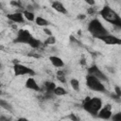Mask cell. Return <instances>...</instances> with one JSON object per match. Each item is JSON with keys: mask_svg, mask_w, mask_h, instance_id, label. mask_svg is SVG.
<instances>
[{"mask_svg": "<svg viewBox=\"0 0 121 121\" xmlns=\"http://www.w3.org/2000/svg\"><path fill=\"white\" fill-rule=\"evenodd\" d=\"M112 116V106L111 104H107L106 106H104L103 108H101V110L98 112L97 116L100 119H104V120H108Z\"/></svg>", "mask_w": 121, "mask_h": 121, "instance_id": "ba28073f", "label": "cell"}, {"mask_svg": "<svg viewBox=\"0 0 121 121\" xmlns=\"http://www.w3.org/2000/svg\"><path fill=\"white\" fill-rule=\"evenodd\" d=\"M114 93H115L119 97H121V88H120L119 86H115V87H114Z\"/></svg>", "mask_w": 121, "mask_h": 121, "instance_id": "484cf974", "label": "cell"}, {"mask_svg": "<svg viewBox=\"0 0 121 121\" xmlns=\"http://www.w3.org/2000/svg\"><path fill=\"white\" fill-rule=\"evenodd\" d=\"M86 18V16L84 15V14H79V15H78V19H79V20H83V19H85Z\"/></svg>", "mask_w": 121, "mask_h": 121, "instance_id": "d6a6232c", "label": "cell"}, {"mask_svg": "<svg viewBox=\"0 0 121 121\" xmlns=\"http://www.w3.org/2000/svg\"><path fill=\"white\" fill-rule=\"evenodd\" d=\"M87 28H88V31L91 33V35L98 40L109 34L108 30L103 26L101 22L96 18H95L89 22Z\"/></svg>", "mask_w": 121, "mask_h": 121, "instance_id": "3957f363", "label": "cell"}, {"mask_svg": "<svg viewBox=\"0 0 121 121\" xmlns=\"http://www.w3.org/2000/svg\"><path fill=\"white\" fill-rule=\"evenodd\" d=\"M35 23H36V25H38V26H47L50 25V23H49L46 19H44V18H43V17H41V16L36 17Z\"/></svg>", "mask_w": 121, "mask_h": 121, "instance_id": "9a60e30c", "label": "cell"}, {"mask_svg": "<svg viewBox=\"0 0 121 121\" xmlns=\"http://www.w3.org/2000/svg\"><path fill=\"white\" fill-rule=\"evenodd\" d=\"M29 46H30V47H32V48H34V49H39V48H41L42 46H44V45H43V43L40 40H38V39L34 38V39L30 42Z\"/></svg>", "mask_w": 121, "mask_h": 121, "instance_id": "2e32d148", "label": "cell"}, {"mask_svg": "<svg viewBox=\"0 0 121 121\" xmlns=\"http://www.w3.org/2000/svg\"><path fill=\"white\" fill-rule=\"evenodd\" d=\"M110 95H111V97H112V99H114L115 101H117V102H120V100H121V97H119V96H118V95H117L115 93H112Z\"/></svg>", "mask_w": 121, "mask_h": 121, "instance_id": "d4e9b609", "label": "cell"}, {"mask_svg": "<svg viewBox=\"0 0 121 121\" xmlns=\"http://www.w3.org/2000/svg\"><path fill=\"white\" fill-rule=\"evenodd\" d=\"M0 105H1L2 108L6 109V110H8V111H11V110H12V107L10 106V104H9L8 102H6L4 99H1V100H0Z\"/></svg>", "mask_w": 121, "mask_h": 121, "instance_id": "ffe728a7", "label": "cell"}, {"mask_svg": "<svg viewBox=\"0 0 121 121\" xmlns=\"http://www.w3.org/2000/svg\"><path fill=\"white\" fill-rule=\"evenodd\" d=\"M0 121H11V120H10V118H8V117H6V116H4V115H1Z\"/></svg>", "mask_w": 121, "mask_h": 121, "instance_id": "4dcf8cb0", "label": "cell"}, {"mask_svg": "<svg viewBox=\"0 0 121 121\" xmlns=\"http://www.w3.org/2000/svg\"><path fill=\"white\" fill-rule=\"evenodd\" d=\"M43 32H44L46 35H48L49 37L52 36V32H51V30H50L49 28H47V27H44V28H43Z\"/></svg>", "mask_w": 121, "mask_h": 121, "instance_id": "83f0119b", "label": "cell"}, {"mask_svg": "<svg viewBox=\"0 0 121 121\" xmlns=\"http://www.w3.org/2000/svg\"><path fill=\"white\" fill-rule=\"evenodd\" d=\"M34 39V37L31 35V33L27 30V29H19L17 32V36L14 39V43H26L28 44L30 43V42Z\"/></svg>", "mask_w": 121, "mask_h": 121, "instance_id": "5b68a950", "label": "cell"}, {"mask_svg": "<svg viewBox=\"0 0 121 121\" xmlns=\"http://www.w3.org/2000/svg\"><path fill=\"white\" fill-rule=\"evenodd\" d=\"M51 6H52V8H53L56 11L61 13V14H66V13H67L66 8L63 6L62 3H60V2H59V1H54V2H52Z\"/></svg>", "mask_w": 121, "mask_h": 121, "instance_id": "7c38bea8", "label": "cell"}, {"mask_svg": "<svg viewBox=\"0 0 121 121\" xmlns=\"http://www.w3.org/2000/svg\"><path fill=\"white\" fill-rule=\"evenodd\" d=\"M69 119H70L71 121H80L79 117H78L76 113H73V112L69 114Z\"/></svg>", "mask_w": 121, "mask_h": 121, "instance_id": "cb8c5ba5", "label": "cell"}, {"mask_svg": "<svg viewBox=\"0 0 121 121\" xmlns=\"http://www.w3.org/2000/svg\"><path fill=\"white\" fill-rule=\"evenodd\" d=\"M67 94V91L63 88V87H60V86H58L56 87L55 91H54V95H57V96H61V95H65Z\"/></svg>", "mask_w": 121, "mask_h": 121, "instance_id": "ac0fdd59", "label": "cell"}, {"mask_svg": "<svg viewBox=\"0 0 121 121\" xmlns=\"http://www.w3.org/2000/svg\"><path fill=\"white\" fill-rule=\"evenodd\" d=\"M86 3H87V4H89L90 6H94V5L95 4V1H93V0H86Z\"/></svg>", "mask_w": 121, "mask_h": 121, "instance_id": "1f68e13d", "label": "cell"}, {"mask_svg": "<svg viewBox=\"0 0 121 121\" xmlns=\"http://www.w3.org/2000/svg\"><path fill=\"white\" fill-rule=\"evenodd\" d=\"M26 87L29 90H33L35 92H42V88L38 85L36 80L33 78H28L26 81Z\"/></svg>", "mask_w": 121, "mask_h": 121, "instance_id": "8fae6325", "label": "cell"}, {"mask_svg": "<svg viewBox=\"0 0 121 121\" xmlns=\"http://www.w3.org/2000/svg\"><path fill=\"white\" fill-rule=\"evenodd\" d=\"M57 78L60 81V82H62V83H65L66 82V79H65V77H60V76H57Z\"/></svg>", "mask_w": 121, "mask_h": 121, "instance_id": "f546056e", "label": "cell"}, {"mask_svg": "<svg viewBox=\"0 0 121 121\" xmlns=\"http://www.w3.org/2000/svg\"><path fill=\"white\" fill-rule=\"evenodd\" d=\"M17 121H29V120L26 119V118H25V117H20V118L17 119Z\"/></svg>", "mask_w": 121, "mask_h": 121, "instance_id": "e575fe53", "label": "cell"}, {"mask_svg": "<svg viewBox=\"0 0 121 121\" xmlns=\"http://www.w3.org/2000/svg\"><path fill=\"white\" fill-rule=\"evenodd\" d=\"M49 60L51 61V63H52L55 67L61 68V67L64 66V62H63V60H62L60 58L57 57V56H50V57H49Z\"/></svg>", "mask_w": 121, "mask_h": 121, "instance_id": "4fadbf2b", "label": "cell"}, {"mask_svg": "<svg viewBox=\"0 0 121 121\" xmlns=\"http://www.w3.org/2000/svg\"><path fill=\"white\" fill-rule=\"evenodd\" d=\"M99 40H101L103 43H105L106 44H111V45H121V39L117 38L116 36L108 34L102 38H100Z\"/></svg>", "mask_w": 121, "mask_h": 121, "instance_id": "9c48e42d", "label": "cell"}, {"mask_svg": "<svg viewBox=\"0 0 121 121\" xmlns=\"http://www.w3.org/2000/svg\"><path fill=\"white\" fill-rule=\"evenodd\" d=\"M70 85L73 88V90H75L76 92L79 91V81L77 78H72L70 80Z\"/></svg>", "mask_w": 121, "mask_h": 121, "instance_id": "d6986e66", "label": "cell"}, {"mask_svg": "<svg viewBox=\"0 0 121 121\" xmlns=\"http://www.w3.org/2000/svg\"><path fill=\"white\" fill-rule=\"evenodd\" d=\"M82 108L84 111H86L92 116L96 117L98 112L102 108V100L96 96H95V97L87 96L84 98V100L82 102Z\"/></svg>", "mask_w": 121, "mask_h": 121, "instance_id": "6da1fadb", "label": "cell"}, {"mask_svg": "<svg viewBox=\"0 0 121 121\" xmlns=\"http://www.w3.org/2000/svg\"><path fill=\"white\" fill-rule=\"evenodd\" d=\"M86 85L89 89H91L95 92H98V93L106 92V88L103 85V83L101 82V80H99L95 77L87 75L86 76Z\"/></svg>", "mask_w": 121, "mask_h": 121, "instance_id": "277c9868", "label": "cell"}, {"mask_svg": "<svg viewBox=\"0 0 121 121\" xmlns=\"http://www.w3.org/2000/svg\"><path fill=\"white\" fill-rule=\"evenodd\" d=\"M80 64H81V65H86V60H85V58H81V60H80Z\"/></svg>", "mask_w": 121, "mask_h": 121, "instance_id": "836d02e7", "label": "cell"}, {"mask_svg": "<svg viewBox=\"0 0 121 121\" xmlns=\"http://www.w3.org/2000/svg\"><path fill=\"white\" fill-rule=\"evenodd\" d=\"M55 43H56V38H55L54 36H50V37H48V38L44 41L43 45L45 46V45H47V44H54Z\"/></svg>", "mask_w": 121, "mask_h": 121, "instance_id": "44dd1931", "label": "cell"}, {"mask_svg": "<svg viewBox=\"0 0 121 121\" xmlns=\"http://www.w3.org/2000/svg\"><path fill=\"white\" fill-rule=\"evenodd\" d=\"M99 15L108 23L115 26L116 27L121 28V17L118 15V13L113 10L109 6H104L99 11Z\"/></svg>", "mask_w": 121, "mask_h": 121, "instance_id": "7a4b0ae2", "label": "cell"}, {"mask_svg": "<svg viewBox=\"0 0 121 121\" xmlns=\"http://www.w3.org/2000/svg\"><path fill=\"white\" fill-rule=\"evenodd\" d=\"M112 121H121V112L114 113L112 116Z\"/></svg>", "mask_w": 121, "mask_h": 121, "instance_id": "603a6c76", "label": "cell"}, {"mask_svg": "<svg viewBox=\"0 0 121 121\" xmlns=\"http://www.w3.org/2000/svg\"><path fill=\"white\" fill-rule=\"evenodd\" d=\"M95 12H96V10L95 9V8H89V9H87V13H88V14L93 15V14H95Z\"/></svg>", "mask_w": 121, "mask_h": 121, "instance_id": "4316f807", "label": "cell"}, {"mask_svg": "<svg viewBox=\"0 0 121 121\" xmlns=\"http://www.w3.org/2000/svg\"><path fill=\"white\" fill-rule=\"evenodd\" d=\"M7 18L13 22V23H24L25 22V17L23 15L22 12L20 11H16L14 13H9L7 14Z\"/></svg>", "mask_w": 121, "mask_h": 121, "instance_id": "30bf717a", "label": "cell"}, {"mask_svg": "<svg viewBox=\"0 0 121 121\" xmlns=\"http://www.w3.org/2000/svg\"><path fill=\"white\" fill-rule=\"evenodd\" d=\"M10 5L11 6H14L15 8H19V9H22L23 10H25L24 9V7H23V4H22L21 1H11L10 2Z\"/></svg>", "mask_w": 121, "mask_h": 121, "instance_id": "7402d4cb", "label": "cell"}, {"mask_svg": "<svg viewBox=\"0 0 121 121\" xmlns=\"http://www.w3.org/2000/svg\"><path fill=\"white\" fill-rule=\"evenodd\" d=\"M87 72H88V75L90 76H93V77H95L96 78H98L99 80L101 81H108V78L104 75V73L95 65V64H93L91 65L88 69H87Z\"/></svg>", "mask_w": 121, "mask_h": 121, "instance_id": "52a82bcc", "label": "cell"}, {"mask_svg": "<svg viewBox=\"0 0 121 121\" xmlns=\"http://www.w3.org/2000/svg\"><path fill=\"white\" fill-rule=\"evenodd\" d=\"M57 76H60V77H65V72L62 71V70H59L57 72Z\"/></svg>", "mask_w": 121, "mask_h": 121, "instance_id": "f1b7e54d", "label": "cell"}, {"mask_svg": "<svg viewBox=\"0 0 121 121\" xmlns=\"http://www.w3.org/2000/svg\"><path fill=\"white\" fill-rule=\"evenodd\" d=\"M13 72H14V75L15 76H25V75H29V76H34L35 75V72L26 66V65H23L21 63H14L13 65Z\"/></svg>", "mask_w": 121, "mask_h": 121, "instance_id": "8992f818", "label": "cell"}, {"mask_svg": "<svg viewBox=\"0 0 121 121\" xmlns=\"http://www.w3.org/2000/svg\"><path fill=\"white\" fill-rule=\"evenodd\" d=\"M23 15H24V17L27 20V21H30V22H32V21H35V15H34V13L32 12V11H29V10H27V9H25L24 11H23Z\"/></svg>", "mask_w": 121, "mask_h": 121, "instance_id": "e0dca14e", "label": "cell"}, {"mask_svg": "<svg viewBox=\"0 0 121 121\" xmlns=\"http://www.w3.org/2000/svg\"><path fill=\"white\" fill-rule=\"evenodd\" d=\"M56 84L51 81H45L43 83V90L44 93H49V94H54V91L56 89Z\"/></svg>", "mask_w": 121, "mask_h": 121, "instance_id": "5bb4252c", "label": "cell"}]
</instances>
